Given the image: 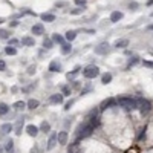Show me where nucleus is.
Wrapping results in <instances>:
<instances>
[{
  "instance_id": "42",
  "label": "nucleus",
  "mask_w": 153,
  "mask_h": 153,
  "mask_svg": "<svg viewBox=\"0 0 153 153\" xmlns=\"http://www.w3.org/2000/svg\"><path fill=\"white\" fill-rule=\"evenodd\" d=\"M153 5V0H147V6H152Z\"/></svg>"
},
{
  "instance_id": "24",
  "label": "nucleus",
  "mask_w": 153,
  "mask_h": 153,
  "mask_svg": "<svg viewBox=\"0 0 153 153\" xmlns=\"http://www.w3.org/2000/svg\"><path fill=\"white\" fill-rule=\"evenodd\" d=\"M40 130H41V132H49V130H51V124H49V123H46V121H43L41 123V125H40Z\"/></svg>"
},
{
  "instance_id": "36",
  "label": "nucleus",
  "mask_w": 153,
  "mask_h": 153,
  "mask_svg": "<svg viewBox=\"0 0 153 153\" xmlns=\"http://www.w3.org/2000/svg\"><path fill=\"white\" fill-rule=\"evenodd\" d=\"M129 8H130V9H132V11H135L136 8H138V3H136V2H133V3H130V5H129Z\"/></svg>"
},
{
  "instance_id": "40",
  "label": "nucleus",
  "mask_w": 153,
  "mask_h": 153,
  "mask_svg": "<svg viewBox=\"0 0 153 153\" xmlns=\"http://www.w3.org/2000/svg\"><path fill=\"white\" fill-rule=\"evenodd\" d=\"M144 66H147V68H153V63H152V61H145V60H144Z\"/></svg>"
},
{
  "instance_id": "2",
  "label": "nucleus",
  "mask_w": 153,
  "mask_h": 153,
  "mask_svg": "<svg viewBox=\"0 0 153 153\" xmlns=\"http://www.w3.org/2000/svg\"><path fill=\"white\" fill-rule=\"evenodd\" d=\"M92 130H94V125L90 123H84V124H80V127L76 129V135L80 138H87V136L92 135Z\"/></svg>"
},
{
  "instance_id": "27",
  "label": "nucleus",
  "mask_w": 153,
  "mask_h": 153,
  "mask_svg": "<svg viewBox=\"0 0 153 153\" xmlns=\"http://www.w3.org/2000/svg\"><path fill=\"white\" fill-rule=\"evenodd\" d=\"M52 38H54V41H57V43H58V45H63V43H64V38H63L61 35H58V34H55Z\"/></svg>"
},
{
  "instance_id": "33",
  "label": "nucleus",
  "mask_w": 153,
  "mask_h": 153,
  "mask_svg": "<svg viewBox=\"0 0 153 153\" xmlns=\"http://www.w3.org/2000/svg\"><path fill=\"white\" fill-rule=\"evenodd\" d=\"M125 153H139V149L138 147H132V149H129Z\"/></svg>"
},
{
  "instance_id": "12",
  "label": "nucleus",
  "mask_w": 153,
  "mask_h": 153,
  "mask_svg": "<svg viewBox=\"0 0 153 153\" xmlns=\"http://www.w3.org/2000/svg\"><path fill=\"white\" fill-rule=\"evenodd\" d=\"M68 132H58V143L60 144H66L68 143Z\"/></svg>"
},
{
  "instance_id": "31",
  "label": "nucleus",
  "mask_w": 153,
  "mask_h": 153,
  "mask_svg": "<svg viewBox=\"0 0 153 153\" xmlns=\"http://www.w3.org/2000/svg\"><path fill=\"white\" fill-rule=\"evenodd\" d=\"M61 90H63V95H66V96L70 95V87H69V86H63Z\"/></svg>"
},
{
  "instance_id": "39",
  "label": "nucleus",
  "mask_w": 153,
  "mask_h": 153,
  "mask_svg": "<svg viewBox=\"0 0 153 153\" xmlns=\"http://www.w3.org/2000/svg\"><path fill=\"white\" fill-rule=\"evenodd\" d=\"M72 104H74V101L70 100L69 103H66V106H64V109H66V110H69V109H70V106H72Z\"/></svg>"
},
{
  "instance_id": "34",
  "label": "nucleus",
  "mask_w": 153,
  "mask_h": 153,
  "mask_svg": "<svg viewBox=\"0 0 153 153\" xmlns=\"http://www.w3.org/2000/svg\"><path fill=\"white\" fill-rule=\"evenodd\" d=\"M136 63H138V57H133V58L129 61V68H130V66H133V64H136Z\"/></svg>"
},
{
  "instance_id": "37",
  "label": "nucleus",
  "mask_w": 153,
  "mask_h": 153,
  "mask_svg": "<svg viewBox=\"0 0 153 153\" xmlns=\"http://www.w3.org/2000/svg\"><path fill=\"white\" fill-rule=\"evenodd\" d=\"M5 69H6V63L3 60H0V70H5Z\"/></svg>"
},
{
  "instance_id": "35",
  "label": "nucleus",
  "mask_w": 153,
  "mask_h": 153,
  "mask_svg": "<svg viewBox=\"0 0 153 153\" xmlns=\"http://www.w3.org/2000/svg\"><path fill=\"white\" fill-rule=\"evenodd\" d=\"M75 3L78 5V6H83V8L86 6V0H75Z\"/></svg>"
},
{
  "instance_id": "21",
  "label": "nucleus",
  "mask_w": 153,
  "mask_h": 153,
  "mask_svg": "<svg viewBox=\"0 0 153 153\" xmlns=\"http://www.w3.org/2000/svg\"><path fill=\"white\" fill-rule=\"evenodd\" d=\"M5 52H6L8 54V55H15V54H17V49H15V48H12V46H6V48H5Z\"/></svg>"
},
{
  "instance_id": "1",
  "label": "nucleus",
  "mask_w": 153,
  "mask_h": 153,
  "mask_svg": "<svg viewBox=\"0 0 153 153\" xmlns=\"http://www.w3.org/2000/svg\"><path fill=\"white\" fill-rule=\"evenodd\" d=\"M116 103L121 107L127 109V110H133V109H136V98H130V96H121L118 98Z\"/></svg>"
},
{
  "instance_id": "41",
  "label": "nucleus",
  "mask_w": 153,
  "mask_h": 153,
  "mask_svg": "<svg viewBox=\"0 0 153 153\" xmlns=\"http://www.w3.org/2000/svg\"><path fill=\"white\" fill-rule=\"evenodd\" d=\"M34 72H35V66H31L28 69V74H34Z\"/></svg>"
},
{
  "instance_id": "10",
  "label": "nucleus",
  "mask_w": 153,
  "mask_h": 153,
  "mask_svg": "<svg viewBox=\"0 0 153 153\" xmlns=\"http://www.w3.org/2000/svg\"><path fill=\"white\" fill-rule=\"evenodd\" d=\"M26 132H28L29 136H37V133H38V127H35V125L29 124V125H26Z\"/></svg>"
},
{
  "instance_id": "11",
  "label": "nucleus",
  "mask_w": 153,
  "mask_h": 153,
  "mask_svg": "<svg viewBox=\"0 0 153 153\" xmlns=\"http://www.w3.org/2000/svg\"><path fill=\"white\" fill-rule=\"evenodd\" d=\"M115 48H125V46H129V40L127 38H119V40L115 41Z\"/></svg>"
},
{
  "instance_id": "4",
  "label": "nucleus",
  "mask_w": 153,
  "mask_h": 153,
  "mask_svg": "<svg viewBox=\"0 0 153 153\" xmlns=\"http://www.w3.org/2000/svg\"><path fill=\"white\" fill-rule=\"evenodd\" d=\"M83 75L86 76V78L92 80V78H95V76L100 75V69H98L96 66H87V68L83 70Z\"/></svg>"
},
{
  "instance_id": "22",
  "label": "nucleus",
  "mask_w": 153,
  "mask_h": 153,
  "mask_svg": "<svg viewBox=\"0 0 153 153\" xmlns=\"http://www.w3.org/2000/svg\"><path fill=\"white\" fill-rule=\"evenodd\" d=\"M75 37H76V32H75V31H68V32H66V40H68V41L75 40Z\"/></svg>"
},
{
  "instance_id": "25",
  "label": "nucleus",
  "mask_w": 153,
  "mask_h": 153,
  "mask_svg": "<svg viewBox=\"0 0 153 153\" xmlns=\"http://www.w3.org/2000/svg\"><path fill=\"white\" fill-rule=\"evenodd\" d=\"M26 107V103H23V101H17L14 104V109L15 110H23V109Z\"/></svg>"
},
{
  "instance_id": "14",
  "label": "nucleus",
  "mask_w": 153,
  "mask_h": 153,
  "mask_svg": "<svg viewBox=\"0 0 153 153\" xmlns=\"http://www.w3.org/2000/svg\"><path fill=\"white\" fill-rule=\"evenodd\" d=\"M60 69H61V66L58 64V61H55V60L51 61V64H49V70H51V72H58Z\"/></svg>"
},
{
  "instance_id": "9",
  "label": "nucleus",
  "mask_w": 153,
  "mask_h": 153,
  "mask_svg": "<svg viewBox=\"0 0 153 153\" xmlns=\"http://www.w3.org/2000/svg\"><path fill=\"white\" fill-rule=\"evenodd\" d=\"M123 19V12H119V11H113V12L110 14V21L112 23H116V21H119Z\"/></svg>"
},
{
  "instance_id": "29",
  "label": "nucleus",
  "mask_w": 153,
  "mask_h": 153,
  "mask_svg": "<svg viewBox=\"0 0 153 153\" xmlns=\"http://www.w3.org/2000/svg\"><path fill=\"white\" fill-rule=\"evenodd\" d=\"M43 46H45L46 49H51V48H52V40H49V38H46V40L43 41Z\"/></svg>"
},
{
  "instance_id": "8",
  "label": "nucleus",
  "mask_w": 153,
  "mask_h": 153,
  "mask_svg": "<svg viewBox=\"0 0 153 153\" xmlns=\"http://www.w3.org/2000/svg\"><path fill=\"white\" fill-rule=\"evenodd\" d=\"M63 94H55V95H52L51 98H49V101L54 103V104H61L63 103Z\"/></svg>"
},
{
  "instance_id": "23",
  "label": "nucleus",
  "mask_w": 153,
  "mask_h": 153,
  "mask_svg": "<svg viewBox=\"0 0 153 153\" xmlns=\"http://www.w3.org/2000/svg\"><path fill=\"white\" fill-rule=\"evenodd\" d=\"M8 112H9L8 104H5V103H0V115H6Z\"/></svg>"
},
{
  "instance_id": "43",
  "label": "nucleus",
  "mask_w": 153,
  "mask_h": 153,
  "mask_svg": "<svg viewBox=\"0 0 153 153\" xmlns=\"http://www.w3.org/2000/svg\"><path fill=\"white\" fill-rule=\"evenodd\" d=\"M11 26H14V28H15V26H19V21H12V23H11Z\"/></svg>"
},
{
  "instance_id": "20",
  "label": "nucleus",
  "mask_w": 153,
  "mask_h": 153,
  "mask_svg": "<svg viewBox=\"0 0 153 153\" xmlns=\"http://www.w3.org/2000/svg\"><path fill=\"white\" fill-rule=\"evenodd\" d=\"M38 104H40V103H38L37 100H29L28 103H26L28 109H37V107H38Z\"/></svg>"
},
{
  "instance_id": "45",
  "label": "nucleus",
  "mask_w": 153,
  "mask_h": 153,
  "mask_svg": "<svg viewBox=\"0 0 153 153\" xmlns=\"http://www.w3.org/2000/svg\"><path fill=\"white\" fill-rule=\"evenodd\" d=\"M0 23H3V19L2 17H0Z\"/></svg>"
},
{
  "instance_id": "44",
  "label": "nucleus",
  "mask_w": 153,
  "mask_h": 153,
  "mask_svg": "<svg viewBox=\"0 0 153 153\" xmlns=\"http://www.w3.org/2000/svg\"><path fill=\"white\" fill-rule=\"evenodd\" d=\"M147 29H149V31H153V25H150L149 28H147Z\"/></svg>"
},
{
  "instance_id": "6",
  "label": "nucleus",
  "mask_w": 153,
  "mask_h": 153,
  "mask_svg": "<svg viewBox=\"0 0 153 153\" xmlns=\"http://www.w3.org/2000/svg\"><path fill=\"white\" fill-rule=\"evenodd\" d=\"M109 51V45L107 43H101L100 46L95 48V54H98V55H104V54H107Z\"/></svg>"
},
{
  "instance_id": "15",
  "label": "nucleus",
  "mask_w": 153,
  "mask_h": 153,
  "mask_svg": "<svg viewBox=\"0 0 153 153\" xmlns=\"http://www.w3.org/2000/svg\"><path fill=\"white\" fill-rule=\"evenodd\" d=\"M115 103H116V101H115L113 98H109V100H104V101H103V104H101V109H103V110H104V109H107V107L113 106Z\"/></svg>"
},
{
  "instance_id": "19",
  "label": "nucleus",
  "mask_w": 153,
  "mask_h": 153,
  "mask_svg": "<svg viewBox=\"0 0 153 153\" xmlns=\"http://www.w3.org/2000/svg\"><path fill=\"white\" fill-rule=\"evenodd\" d=\"M110 81H112V74H104V75H103L101 76V83L103 84H107V83H110Z\"/></svg>"
},
{
  "instance_id": "3",
  "label": "nucleus",
  "mask_w": 153,
  "mask_h": 153,
  "mask_svg": "<svg viewBox=\"0 0 153 153\" xmlns=\"http://www.w3.org/2000/svg\"><path fill=\"white\" fill-rule=\"evenodd\" d=\"M136 109H139L141 113H149L152 110V104L144 98H136Z\"/></svg>"
},
{
  "instance_id": "13",
  "label": "nucleus",
  "mask_w": 153,
  "mask_h": 153,
  "mask_svg": "<svg viewBox=\"0 0 153 153\" xmlns=\"http://www.w3.org/2000/svg\"><path fill=\"white\" fill-rule=\"evenodd\" d=\"M40 17H41V20L43 21H48V23H51V21H55V15H54V14H41L40 15Z\"/></svg>"
},
{
  "instance_id": "30",
  "label": "nucleus",
  "mask_w": 153,
  "mask_h": 153,
  "mask_svg": "<svg viewBox=\"0 0 153 153\" xmlns=\"http://www.w3.org/2000/svg\"><path fill=\"white\" fill-rule=\"evenodd\" d=\"M83 12V8H75V9H70V14L72 15H78Z\"/></svg>"
},
{
  "instance_id": "5",
  "label": "nucleus",
  "mask_w": 153,
  "mask_h": 153,
  "mask_svg": "<svg viewBox=\"0 0 153 153\" xmlns=\"http://www.w3.org/2000/svg\"><path fill=\"white\" fill-rule=\"evenodd\" d=\"M57 143H58V135L57 133H52L51 138H49V141H48V147H46V149L48 150H52L54 147L57 145Z\"/></svg>"
},
{
  "instance_id": "17",
  "label": "nucleus",
  "mask_w": 153,
  "mask_h": 153,
  "mask_svg": "<svg viewBox=\"0 0 153 153\" xmlns=\"http://www.w3.org/2000/svg\"><path fill=\"white\" fill-rule=\"evenodd\" d=\"M70 51H72L70 43H63V45H61V54H64V55H66V54H69Z\"/></svg>"
},
{
  "instance_id": "7",
  "label": "nucleus",
  "mask_w": 153,
  "mask_h": 153,
  "mask_svg": "<svg viewBox=\"0 0 153 153\" xmlns=\"http://www.w3.org/2000/svg\"><path fill=\"white\" fill-rule=\"evenodd\" d=\"M31 31H32V34H34V35H43V34H45V28H43V25H41V23L34 25Z\"/></svg>"
},
{
  "instance_id": "18",
  "label": "nucleus",
  "mask_w": 153,
  "mask_h": 153,
  "mask_svg": "<svg viewBox=\"0 0 153 153\" xmlns=\"http://www.w3.org/2000/svg\"><path fill=\"white\" fill-rule=\"evenodd\" d=\"M11 130H12V124H8V123L3 124L2 127H0V132H2V133H9Z\"/></svg>"
},
{
  "instance_id": "26",
  "label": "nucleus",
  "mask_w": 153,
  "mask_h": 153,
  "mask_svg": "<svg viewBox=\"0 0 153 153\" xmlns=\"http://www.w3.org/2000/svg\"><path fill=\"white\" fill-rule=\"evenodd\" d=\"M0 38L2 40H6V38H9V32L6 29H0Z\"/></svg>"
},
{
  "instance_id": "16",
  "label": "nucleus",
  "mask_w": 153,
  "mask_h": 153,
  "mask_svg": "<svg viewBox=\"0 0 153 153\" xmlns=\"http://www.w3.org/2000/svg\"><path fill=\"white\" fill-rule=\"evenodd\" d=\"M21 45H23V46H34V38L23 37V38H21Z\"/></svg>"
},
{
  "instance_id": "38",
  "label": "nucleus",
  "mask_w": 153,
  "mask_h": 153,
  "mask_svg": "<svg viewBox=\"0 0 153 153\" xmlns=\"http://www.w3.org/2000/svg\"><path fill=\"white\" fill-rule=\"evenodd\" d=\"M9 45H11V46L19 45V40H17V38H12V40H9Z\"/></svg>"
},
{
  "instance_id": "32",
  "label": "nucleus",
  "mask_w": 153,
  "mask_h": 153,
  "mask_svg": "<svg viewBox=\"0 0 153 153\" xmlns=\"http://www.w3.org/2000/svg\"><path fill=\"white\" fill-rule=\"evenodd\" d=\"M12 144H14V143H12V141L9 139L8 143H6V145H5V149H6L8 152H12Z\"/></svg>"
},
{
  "instance_id": "28",
  "label": "nucleus",
  "mask_w": 153,
  "mask_h": 153,
  "mask_svg": "<svg viewBox=\"0 0 153 153\" xmlns=\"http://www.w3.org/2000/svg\"><path fill=\"white\" fill-rule=\"evenodd\" d=\"M78 150H80L78 144H70V147H69V153H78Z\"/></svg>"
}]
</instances>
